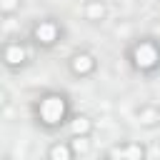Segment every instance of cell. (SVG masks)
<instances>
[{"mask_svg":"<svg viewBox=\"0 0 160 160\" xmlns=\"http://www.w3.org/2000/svg\"><path fill=\"white\" fill-rule=\"evenodd\" d=\"M62 112H65V102H62L60 98H55V95L45 98L42 105H40V115H42L45 122H58V120L62 118Z\"/></svg>","mask_w":160,"mask_h":160,"instance_id":"obj_1","label":"cell"},{"mask_svg":"<svg viewBox=\"0 0 160 160\" xmlns=\"http://www.w3.org/2000/svg\"><path fill=\"white\" fill-rule=\"evenodd\" d=\"M135 62H138L140 68H152V65L158 62L155 48H152V45H138V48H135Z\"/></svg>","mask_w":160,"mask_h":160,"instance_id":"obj_2","label":"cell"},{"mask_svg":"<svg viewBox=\"0 0 160 160\" xmlns=\"http://www.w3.org/2000/svg\"><path fill=\"white\" fill-rule=\"evenodd\" d=\"M112 158L115 160H142V148L130 145L125 150H112Z\"/></svg>","mask_w":160,"mask_h":160,"instance_id":"obj_3","label":"cell"},{"mask_svg":"<svg viewBox=\"0 0 160 160\" xmlns=\"http://www.w3.org/2000/svg\"><path fill=\"white\" fill-rule=\"evenodd\" d=\"M55 25L52 22H42V25H38V30H35V38L40 40V42H52L55 40Z\"/></svg>","mask_w":160,"mask_h":160,"instance_id":"obj_4","label":"cell"},{"mask_svg":"<svg viewBox=\"0 0 160 160\" xmlns=\"http://www.w3.org/2000/svg\"><path fill=\"white\" fill-rule=\"evenodd\" d=\"M90 68H92V60H90L88 55H78V58L72 60V70H75V72H88Z\"/></svg>","mask_w":160,"mask_h":160,"instance_id":"obj_5","label":"cell"},{"mask_svg":"<svg viewBox=\"0 0 160 160\" xmlns=\"http://www.w3.org/2000/svg\"><path fill=\"white\" fill-rule=\"evenodd\" d=\"M5 58H8V62L15 65V62H20V60L25 58V52H22V48H8V55H5Z\"/></svg>","mask_w":160,"mask_h":160,"instance_id":"obj_6","label":"cell"},{"mask_svg":"<svg viewBox=\"0 0 160 160\" xmlns=\"http://www.w3.org/2000/svg\"><path fill=\"white\" fill-rule=\"evenodd\" d=\"M50 155H52V160H68V148L65 145H55Z\"/></svg>","mask_w":160,"mask_h":160,"instance_id":"obj_7","label":"cell"},{"mask_svg":"<svg viewBox=\"0 0 160 160\" xmlns=\"http://www.w3.org/2000/svg\"><path fill=\"white\" fill-rule=\"evenodd\" d=\"M88 128H90V122H88L85 118H78V120L72 122V132H88Z\"/></svg>","mask_w":160,"mask_h":160,"instance_id":"obj_8","label":"cell"},{"mask_svg":"<svg viewBox=\"0 0 160 160\" xmlns=\"http://www.w3.org/2000/svg\"><path fill=\"white\" fill-rule=\"evenodd\" d=\"M88 15H90V18H100V15H102V5H90V8H88Z\"/></svg>","mask_w":160,"mask_h":160,"instance_id":"obj_9","label":"cell"},{"mask_svg":"<svg viewBox=\"0 0 160 160\" xmlns=\"http://www.w3.org/2000/svg\"><path fill=\"white\" fill-rule=\"evenodd\" d=\"M72 148H75V150H78V152H85V150H88V142H85V140H82V138H78V140H75V142H72Z\"/></svg>","mask_w":160,"mask_h":160,"instance_id":"obj_10","label":"cell"}]
</instances>
